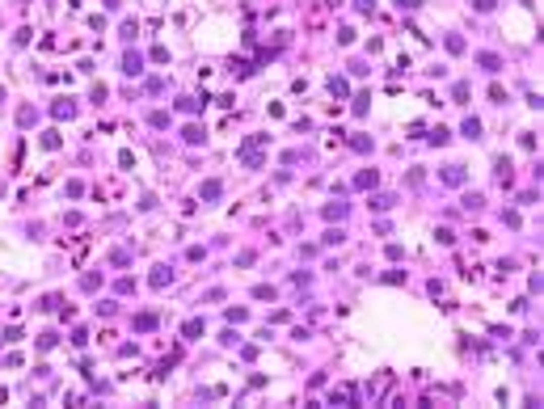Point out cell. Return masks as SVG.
Returning a JSON list of instances; mask_svg holds the SVG:
<instances>
[{
	"instance_id": "6da1fadb",
	"label": "cell",
	"mask_w": 544,
	"mask_h": 409,
	"mask_svg": "<svg viewBox=\"0 0 544 409\" xmlns=\"http://www.w3.org/2000/svg\"><path fill=\"white\" fill-rule=\"evenodd\" d=\"M123 72H127V76H139V72H144V55H139V51H127V55H123Z\"/></svg>"
},
{
	"instance_id": "7a4b0ae2",
	"label": "cell",
	"mask_w": 544,
	"mask_h": 409,
	"mask_svg": "<svg viewBox=\"0 0 544 409\" xmlns=\"http://www.w3.org/2000/svg\"><path fill=\"white\" fill-rule=\"evenodd\" d=\"M443 182H447V186H464V169H460V165L443 169Z\"/></svg>"
},
{
	"instance_id": "3957f363",
	"label": "cell",
	"mask_w": 544,
	"mask_h": 409,
	"mask_svg": "<svg viewBox=\"0 0 544 409\" xmlns=\"http://www.w3.org/2000/svg\"><path fill=\"white\" fill-rule=\"evenodd\" d=\"M135 329H139V333L156 329V312H144V317H135Z\"/></svg>"
},
{
	"instance_id": "277c9868",
	"label": "cell",
	"mask_w": 544,
	"mask_h": 409,
	"mask_svg": "<svg viewBox=\"0 0 544 409\" xmlns=\"http://www.w3.org/2000/svg\"><path fill=\"white\" fill-rule=\"evenodd\" d=\"M477 64H481V68H485V72H498V68H502V59H498V55H489V51H485V55H477Z\"/></svg>"
},
{
	"instance_id": "5b68a950",
	"label": "cell",
	"mask_w": 544,
	"mask_h": 409,
	"mask_svg": "<svg viewBox=\"0 0 544 409\" xmlns=\"http://www.w3.org/2000/svg\"><path fill=\"white\" fill-rule=\"evenodd\" d=\"M169 283H173V274L165 270V266H156V270H152V287H169Z\"/></svg>"
},
{
	"instance_id": "8992f818",
	"label": "cell",
	"mask_w": 544,
	"mask_h": 409,
	"mask_svg": "<svg viewBox=\"0 0 544 409\" xmlns=\"http://www.w3.org/2000/svg\"><path fill=\"white\" fill-rule=\"evenodd\" d=\"M329 93H334V97H346V80H342V76H329Z\"/></svg>"
},
{
	"instance_id": "52a82bcc",
	"label": "cell",
	"mask_w": 544,
	"mask_h": 409,
	"mask_svg": "<svg viewBox=\"0 0 544 409\" xmlns=\"http://www.w3.org/2000/svg\"><path fill=\"white\" fill-rule=\"evenodd\" d=\"M342 215H346V202H329L325 207V220H342Z\"/></svg>"
},
{
	"instance_id": "ba28073f",
	"label": "cell",
	"mask_w": 544,
	"mask_h": 409,
	"mask_svg": "<svg viewBox=\"0 0 544 409\" xmlns=\"http://www.w3.org/2000/svg\"><path fill=\"white\" fill-rule=\"evenodd\" d=\"M393 202H397L393 194H375V198H371V207H375V211H388V207H393Z\"/></svg>"
},
{
	"instance_id": "9c48e42d",
	"label": "cell",
	"mask_w": 544,
	"mask_h": 409,
	"mask_svg": "<svg viewBox=\"0 0 544 409\" xmlns=\"http://www.w3.org/2000/svg\"><path fill=\"white\" fill-rule=\"evenodd\" d=\"M182 333H186V338H198V333H203V321H186Z\"/></svg>"
},
{
	"instance_id": "30bf717a",
	"label": "cell",
	"mask_w": 544,
	"mask_h": 409,
	"mask_svg": "<svg viewBox=\"0 0 544 409\" xmlns=\"http://www.w3.org/2000/svg\"><path fill=\"white\" fill-rule=\"evenodd\" d=\"M350 148H354V152H371V139H367V135H354Z\"/></svg>"
},
{
	"instance_id": "8fae6325",
	"label": "cell",
	"mask_w": 544,
	"mask_h": 409,
	"mask_svg": "<svg viewBox=\"0 0 544 409\" xmlns=\"http://www.w3.org/2000/svg\"><path fill=\"white\" fill-rule=\"evenodd\" d=\"M51 114H55V118H72V101H55Z\"/></svg>"
},
{
	"instance_id": "7c38bea8",
	"label": "cell",
	"mask_w": 544,
	"mask_h": 409,
	"mask_svg": "<svg viewBox=\"0 0 544 409\" xmlns=\"http://www.w3.org/2000/svg\"><path fill=\"white\" fill-rule=\"evenodd\" d=\"M182 135H186V143H203V131H198L194 123H190V127H186V131H182Z\"/></svg>"
},
{
	"instance_id": "4fadbf2b",
	"label": "cell",
	"mask_w": 544,
	"mask_h": 409,
	"mask_svg": "<svg viewBox=\"0 0 544 409\" xmlns=\"http://www.w3.org/2000/svg\"><path fill=\"white\" fill-rule=\"evenodd\" d=\"M354 186H359V190H367V186H375V169H371V173H359V177H354Z\"/></svg>"
},
{
	"instance_id": "5bb4252c",
	"label": "cell",
	"mask_w": 544,
	"mask_h": 409,
	"mask_svg": "<svg viewBox=\"0 0 544 409\" xmlns=\"http://www.w3.org/2000/svg\"><path fill=\"white\" fill-rule=\"evenodd\" d=\"M17 123H21V127L34 123V110H30V106H21V110H17Z\"/></svg>"
},
{
	"instance_id": "9a60e30c",
	"label": "cell",
	"mask_w": 544,
	"mask_h": 409,
	"mask_svg": "<svg viewBox=\"0 0 544 409\" xmlns=\"http://www.w3.org/2000/svg\"><path fill=\"white\" fill-rule=\"evenodd\" d=\"M203 198H220V182H203Z\"/></svg>"
},
{
	"instance_id": "2e32d148",
	"label": "cell",
	"mask_w": 544,
	"mask_h": 409,
	"mask_svg": "<svg viewBox=\"0 0 544 409\" xmlns=\"http://www.w3.org/2000/svg\"><path fill=\"white\" fill-rule=\"evenodd\" d=\"M477 131H481V123H477V118H464V135L472 139V135H477Z\"/></svg>"
},
{
	"instance_id": "e0dca14e",
	"label": "cell",
	"mask_w": 544,
	"mask_h": 409,
	"mask_svg": "<svg viewBox=\"0 0 544 409\" xmlns=\"http://www.w3.org/2000/svg\"><path fill=\"white\" fill-rule=\"evenodd\" d=\"M397 5H401V9H418L422 0H397Z\"/></svg>"
},
{
	"instance_id": "ac0fdd59",
	"label": "cell",
	"mask_w": 544,
	"mask_h": 409,
	"mask_svg": "<svg viewBox=\"0 0 544 409\" xmlns=\"http://www.w3.org/2000/svg\"><path fill=\"white\" fill-rule=\"evenodd\" d=\"M359 9H363V13H371V9H375V0H359Z\"/></svg>"
}]
</instances>
